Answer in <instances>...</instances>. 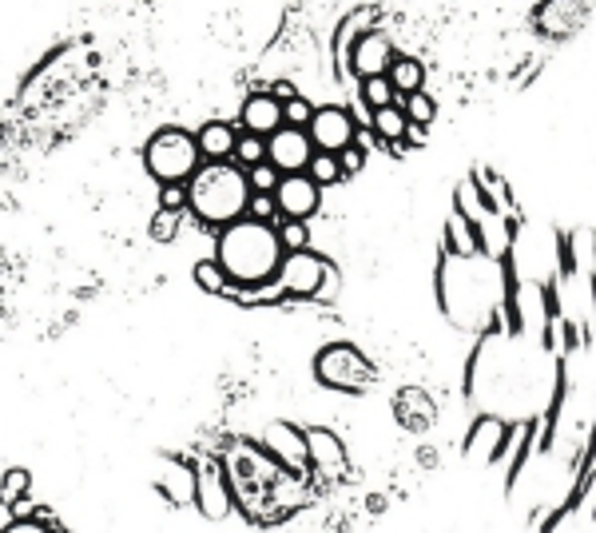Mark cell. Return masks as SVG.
I'll return each instance as SVG.
<instances>
[{
  "mask_svg": "<svg viewBox=\"0 0 596 533\" xmlns=\"http://www.w3.org/2000/svg\"><path fill=\"white\" fill-rule=\"evenodd\" d=\"M310 160H314V140H310L306 128L283 124V128L267 140V164L279 168V176H298V172H306Z\"/></svg>",
  "mask_w": 596,
  "mask_h": 533,
  "instance_id": "8",
  "label": "cell"
},
{
  "mask_svg": "<svg viewBox=\"0 0 596 533\" xmlns=\"http://www.w3.org/2000/svg\"><path fill=\"white\" fill-rule=\"evenodd\" d=\"M235 164L247 172V168H255V164H267V140L263 136H251V132H243L239 136V144H235Z\"/></svg>",
  "mask_w": 596,
  "mask_h": 533,
  "instance_id": "27",
  "label": "cell"
},
{
  "mask_svg": "<svg viewBox=\"0 0 596 533\" xmlns=\"http://www.w3.org/2000/svg\"><path fill=\"white\" fill-rule=\"evenodd\" d=\"M394 64V40L386 32H366L354 52H350V72L358 80H370V76H386Z\"/></svg>",
  "mask_w": 596,
  "mask_h": 533,
  "instance_id": "12",
  "label": "cell"
},
{
  "mask_svg": "<svg viewBox=\"0 0 596 533\" xmlns=\"http://www.w3.org/2000/svg\"><path fill=\"white\" fill-rule=\"evenodd\" d=\"M402 108H406V120L410 124H434V116H438V100L434 96H426V92H410V96H402L398 100Z\"/></svg>",
  "mask_w": 596,
  "mask_h": 533,
  "instance_id": "26",
  "label": "cell"
},
{
  "mask_svg": "<svg viewBox=\"0 0 596 533\" xmlns=\"http://www.w3.org/2000/svg\"><path fill=\"white\" fill-rule=\"evenodd\" d=\"M338 164H342V176H354V172H362V168H366V148L354 140L350 148H342V152H338Z\"/></svg>",
  "mask_w": 596,
  "mask_h": 533,
  "instance_id": "35",
  "label": "cell"
},
{
  "mask_svg": "<svg viewBox=\"0 0 596 533\" xmlns=\"http://www.w3.org/2000/svg\"><path fill=\"white\" fill-rule=\"evenodd\" d=\"M28 490H32V474H28V470H8V474L0 478V506L16 510V506L28 498Z\"/></svg>",
  "mask_w": 596,
  "mask_h": 533,
  "instance_id": "25",
  "label": "cell"
},
{
  "mask_svg": "<svg viewBox=\"0 0 596 533\" xmlns=\"http://www.w3.org/2000/svg\"><path fill=\"white\" fill-rule=\"evenodd\" d=\"M239 124H243V132H251V136L271 140V136L283 128V104H279L271 92L247 96L243 108H239Z\"/></svg>",
  "mask_w": 596,
  "mask_h": 533,
  "instance_id": "15",
  "label": "cell"
},
{
  "mask_svg": "<svg viewBox=\"0 0 596 533\" xmlns=\"http://www.w3.org/2000/svg\"><path fill=\"white\" fill-rule=\"evenodd\" d=\"M406 136H410V144H426V128H422V124H410Z\"/></svg>",
  "mask_w": 596,
  "mask_h": 533,
  "instance_id": "38",
  "label": "cell"
},
{
  "mask_svg": "<svg viewBox=\"0 0 596 533\" xmlns=\"http://www.w3.org/2000/svg\"><path fill=\"white\" fill-rule=\"evenodd\" d=\"M263 450H267V458H271L275 466H283V470H291V474H302V470L310 466V458H306V434L298 430L295 422H267V430H263Z\"/></svg>",
  "mask_w": 596,
  "mask_h": 533,
  "instance_id": "9",
  "label": "cell"
},
{
  "mask_svg": "<svg viewBox=\"0 0 596 533\" xmlns=\"http://www.w3.org/2000/svg\"><path fill=\"white\" fill-rule=\"evenodd\" d=\"M195 506L207 522H227L231 518V506H235V486L227 478V466L219 458L203 462L199 466V494H195Z\"/></svg>",
  "mask_w": 596,
  "mask_h": 533,
  "instance_id": "6",
  "label": "cell"
},
{
  "mask_svg": "<svg viewBox=\"0 0 596 533\" xmlns=\"http://www.w3.org/2000/svg\"><path fill=\"white\" fill-rule=\"evenodd\" d=\"M370 128H374V136L378 140H386V144H402L406 140V128H410V120H406V108L402 104H394V108H378V112H370Z\"/></svg>",
  "mask_w": 596,
  "mask_h": 533,
  "instance_id": "21",
  "label": "cell"
},
{
  "mask_svg": "<svg viewBox=\"0 0 596 533\" xmlns=\"http://www.w3.org/2000/svg\"><path fill=\"white\" fill-rule=\"evenodd\" d=\"M306 458L322 474H342L346 470V442L330 426H306Z\"/></svg>",
  "mask_w": 596,
  "mask_h": 533,
  "instance_id": "14",
  "label": "cell"
},
{
  "mask_svg": "<svg viewBox=\"0 0 596 533\" xmlns=\"http://www.w3.org/2000/svg\"><path fill=\"white\" fill-rule=\"evenodd\" d=\"M199 140V152H203V164H219V160H231L235 156V144H239V132L223 120H211L195 132Z\"/></svg>",
  "mask_w": 596,
  "mask_h": 533,
  "instance_id": "18",
  "label": "cell"
},
{
  "mask_svg": "<svg viewBox=\"0 0 596 533\" xmlns=\"http://www.w3.org/2000/svg\"><path fill=\"white\" fill-rule=\"evenodd\" d=\"M314 378L326 390H342V394H362L374 382V366L350 343H330L314 355Z\"/></svg>",
  "mask_w": 596,
  "mask_h": 533,
  "instance_id": "4",
  "label": "cell"
},
{
  "mask_svg": "<svg viewBox=\"0 0 596 533\" xmlns=\"http://www.w3.org/2000/svg\"><path fill=\"white\" fill-rule=\"evenodd\" d=\"M362 100H366L370 112H378V108H394L402 96L390 84V76H370V80H362Z\"/></svg>",
  "mask_w": 596,
  "mask_h": 533,
  "instance_id": "24",
  "label": "cell"
},
{
  "mask_svg": "<svg viewBox=\"0 0 596 533\" xmlns=\"http://www.w3.org/2000/svg\"><path fill=\"white\" fill-rule=\"evenodd\" d=\"M446 235H449V251H453L457 259H473V255L481 251V231H477V223H469L457 207H453V215H449Z\"/></svg>",
  "mask_w": 596,
  "mask_h": 533,
  "instance_id": "20",
  "label": "cell"
},
{
  "mask_svg": "<svg viewBox=\"0 0 596 533\" xmlns=\"http://www.w3.org/2000/svg\"><path fill=\"white\" fill-rule=\"evenodd\" d=\"M390 84L398 88V96H410V92H422V84H426V68L414 60V56H394V64H390Z\"/></svg>",
  "mask_w": 596,
  "mask_h": 533,
  "instance_id": "22",
  "label": "cell"
},
{
  "mask_svg": "<svg viewBox=\"0 0 596 533\" xmlns=\"http://www.w3.org/2000/svg\"><path fill=\"white\" fill-rule=\"evenodd\" d=\"M394 418H398L402 430L426 434V430L438 422V402H434V394L422 390V386H402V390L394 394Z\"/></svg>",
  "mask_w": 596,
  "mask_h": 533,
  "instance_id": "11",
  "label": "cell"
},
{
  "mask_svg": "<svg viewBox=\"0 0 596 533\" xmlns=\"http://www.w3.org/2000/svg\"><path fill=\"white\" fill-rule=\"evenodd\" d=\"M310 116H314V108L302 96H295L291 104H283V124H291V128H310Z\"/></svg>",
  "mask_w": 596,
  "mask_h": 533,
  "instance_id": "34",
  "label": "cell"
},
{
  "mask_svg": "<svg viewBox=\"0 0 596 533\" xmlns=\"http://www.w3.org/2000/svg\"><path fill=\"white\" fill-rule=\"evenodd\" d=\"M0 533H52L44 522H28V518H20V522H8Z\"/></svg>",
  "mask_w": 596,
  "mask_h": 533,
  "instance_id": "36",
  "label": "cell"
},
{
  "mask_svg": "<svg viewBox=\"0 0 596 533\" xmlns=\"http://www.w3.org/2000/svg\"><path fill=\"white\" fill-rule=\"evenodd\" d=\"M271 96L279 100V104H291L298 92H295V84L291 80H275V88H271Z\"/></svg>",
  "mask_w": 596,
  "mask_h": 533,
  "instance_id": "37",
  "label": "cell"
},
{
  "mask_svg": "<svg viewBox=\"0 0 596 533\" xmlns=\"http://www.w3.org/2000/svg\"><path fill=\"white\" fill-rule=\"evenodd\" d=\"M326 275H330V263L306 247V251H287L283 255V267H279V279L275 283L291 299H314L322 291Z\"/></svg>",
  "mask_w": 596,
  "mask_h": 533,
  "instance_id": "5",
  "label": "cell"
},
{
  "mask_svg": "<svg viewBox=\"0 0 596 533\" xmlns=\"http://www.w3.org/2000/svg\"><path fill=\"white\" fill-rule=\"evenodd\" d=\"M155 486L163 490V498H167L171 506H195V494H199V466H191V462H183V458H167Z\"/></svg>",
  "mask_w": 596,
  "mask_h": 533,
  "instance_id": "16",
  "label": "cell"
},
{
  "mask_svg": "<svg viewBox=\"0 0 596 533\" xmlns=\"http://www.w3.org/2000/svg\"><path fill=\"white\" fill-rule=\"evenodd\" d=\"M247 215L259 219V223H275V219H279V203H275V195H251Z\"/></svg>",
  "mask_w": 596,
  "mask_h": 533,
  "instance_id": "33",
  "label": "cell"
},
{
  "mask_svg": "<svg viewBox=\"0 0 596 533\" xmlns=\"http://www.w3.org/2000/svg\"><path fill=\"white\" fill-rule=\"evenodd\" d=\"M279 239H283V251H306L310 247V231L302 219H283L279 223Z\"/></svg>",
  "mask_w": 596,
  "mask_h": 533,
  "instance_id": "31",
  "label": "cell"
},
{
  "mask_svg": "<svg viewBox=\"0 0 596 533\" xmlns=\"http://www.w3.org/2000/svg\"><path fill=\"white\" fill-rule=\"evenodd\" d=\"M279 168H271V164H255V168H247V183H251V195H275V187H279Z\"/></svg>",
  "mask_w": 596,
  "mask_h": 533,
  "instance_id": "30",
  "label": "cell"
},
{
  "mask_svg": "<svg viewBox=\"0 0 596 533\" xmlns=\"http://www.w3.org/2000/svg\"><path fill=\"white\" fill-rule=\"evenodd\" d=\"M144 164L159 183H191V176L203 168V152L191 132L159 128L144 148Z\"/></svg>",
  "mask_w": 596,
  "mask_h": 533,
  "instance_id": "3",
  "label": "cell"
},
{
  "mask_svg": "<svg viewBox=\"0 0 596 533\" xmlns=\"http://www.w3.org/2000/svg\"><path fill=\"white\" fill-rule=\"evenodd\" d=\"M306 132H310V140H314V152H334V156L358 140V124H354V116H350L346 108H338V104L314 108Z\"/></svg>",
  "mask_w": 596,
  "mask_h": 533,
  "instance_id": "7",
  "label": "cell"
},
{
  "mask_svg": "<svg viewBox=\"0 0 596 533\" xmlns=\"http://www.w3.org/2000/svg\"><path fill=\"white\" fill-rule=\"evenodd\" d=\"M179 227H183V211H163V207L151 215V223H148L155 243H171V239L179 235Z\"/></svg>",
  "mask_w": 596,
  "mask_h": 533,
  "instance_id": "29",
  "label": "cell"
},
{
  "mask_svg": "<svg viewBox=\"0 0 596 533\" xmlns=\"http://www.w3.org/2000/svg\"><path fill=\"white\" fill-rule=\"evenodd\" d=\"M378 20V8H358V12H350L346 20H342V28H338V68H350V52H354V44L366 36V32H374L370 24Z\"/></svg>",
  "mask_w": 596,
  "mask_h": 533,
  "instance_id": "19",
  "label": "cell"
},
{
  "mask_svg": "<svg viewBox=\"0 0 596 533\" xmlns=\"http://www.w3.org/2000/svg\"><path fill=\"white\" fill-rule=\"evenodd\" d=\"M585 12H589L585 0H545L537 8V28L553 40H565L585 24Z\"/></svg>",
  "mask_w": 596,
  "mask_h": 533,
  "instance_id": "17",
  "label": "cell"
},
{
  "mask_svg": "<svg viewBox=\"0 0 596 533\" xmlns=\"http://www.w3.org/2000/svg\"><path fill=\"white\" fill-rule=\"evenodd\" d=\"M306 176L314 179L318 187H330V183L346 179V176H342V164H338V156H334V152H314V160H310Z\"/></svg>",
  "mask_w": 596,
  "mask_h": 533,
  "instance_id": "28",
  "label": "cell"
},
{
  "mask_svg": "<svg viewBox=\"0 0 596 533\" xmlns=\"http://www.w3.org/2000/svg\"><path fill=\"white\" fill-rule=\"evenodd\" d=\"M283 239L275 223H259L251 215L235 219L223 227L219 243H215V259L223 263V271L231 275L235 287H267L279 279L283 267Z\"/></svg>",
  "mask_w": 596,
  "mask_h": 533,
  "instance_id": "1",
  "label": "cell"
},
{
  "mask_svg": "<svg viewBox=\"0 0 596 533\" xmlns=\"http://www.w3.org/2000/svg\"><path fill=\"white\" fill-rule=\"evenodd\" d=\"M509 442V426L493 414H481L469 434H465V458H477V462H501V450Z\"/></svg>",
  "mask_w": 596,
  "mask_h": 533,
  "instance_id": "13",
  "label": "cell"
},
{
  "mask_svg": "<svg viewBox=\"0 0 596 533\" xmlns=\"http://www.w3.org/2000/svg\"><path fill=\"white\" fill-rule=\"evenodd\" d=\"M275 203H279V215H283V219H302V223H306V219L318 215V207H322V187L306 176V172L283 176L279 187H275Z\"/></svg>",
  "mask_w": 596,
  "mask_h": 533,
  "instance_id": "10",
  "label": "cell"
},
{
  "mask_svg": "<svg viewBox=\"0 0 596 533\" xmlns=\"http://www.w3.org/2000/svg\"><path fill=\"white\" fill-rule=\"evenodd\" d=\"M195 283H199V291H207V295H235V291H239V287L231 283V275L223 271L219 259H199V263H195Z\"/></svg>",
  "mask_w": 596,
  "mask_h": 533,
  "instance_id": "23",
  "label": "cell"
},
{
  "mask_svg": "<svg viewBox=\"0 0 596 533\" xmlns=\"http://www.w3.org/2000/svg\"><path fill=\"white\" fill-rule=\"evenodd\" d=\"M247 203H251V183L247 172L231 160H219V164H203L191 183H187V207L207 223V227H227L235 219L247 215Z\"/></svg>",
  "mask_w": 596,
  "mask_h": 533,
  "instance_id": "2",
  "label": "cell"
},
{
  "mask_svg": "<svg viewBox=\"0 0 596 533\" xmlns=\"http://www.w3.org/2000/svg\"><path fill=\"white\" fill-rule=\"evenodd\" d=\"M159 207L163 211H183L187 207V183H159Z\"/></svg>",
  "mask_w": 596,
  "mask_h": 533,
  "instance_id": "32",
  "label": "cell"
}]
</instances>
